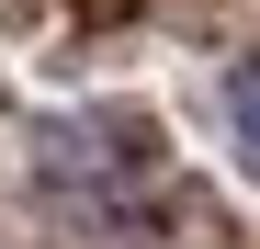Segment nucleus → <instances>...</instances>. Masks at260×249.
<instances>
[{
	"mask_svg": "<svg viewBox=\"0 0 260 249\" xmlns=\"http://www.w3.org/2000/svg\"><path fill=\"white\" fill-rule=\"evenodd\" d=\"M226 124H238V159L260 170V57H249V68H226Z\"/></svg>",
	"mask_w": 260,
	"mask_h": 249,
	"instance_id": "f03ea898",
	"label": "nucleus"
},
{
	"mask_svg": "<svg viewBox=\"0 0 260 249\" xmlns=\"http://www.w3.org/2000/svg\"><path fill=\"white\" fill-rule=\"evenodd\" d=\"M34 147H46V181H136L158 136L136 113H91V124H46Z\"/></svg>",
	"mask_w": 260,
	"mask_h": 249,
	"instance_id": "f257e3e1",
	"label": "nucleus"
}]
</instances>
